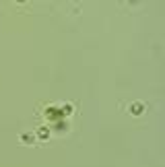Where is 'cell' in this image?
I'll return each mask as SVG.
<instances>
[{
  "label": "cell",
  "instance_id": "1",
  "mask_svg": "<svg viewBox=\"0 0 165 167\" xmlns=\"http://www.w3.org/2000/svg\"><path fill=\"white\" fill-rule=\"evenodd\" d=\"M142 107H140V105H134V107H130V111H134V113H138V111H140Z\"/></svg>",
  "mask_w": 165,
  "mask_h": 167
}]
</instances>
